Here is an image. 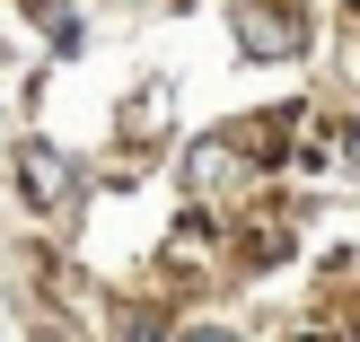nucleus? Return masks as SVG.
Returning <instances> with one entry per match:
<instances>
[{
  "instance_id": "obj_1",
  "label": "nucleus",
  "mask_w": 360,
  "mask_h": 342,
  "mask_svg": "<svg viewBox=\"0 0 360 342\" xmlns=\"http://www.w3.org/2000/svg\"><path fill=\"white\" fill-rule=\"evenodd\" d=\"M18 167H27V193H35V202H62V193H70V167H62L53 150H27Z\"/></svg>"
},
{
  "instance_id": "obj_2",
  "label": "nucleus",
  "mask_w": 360,
  "mask_h": 342,
  "mask_svg": "<svg viewBox=\"0 0 360 342\" xmlns=\"http://www.w3.org/2000/svg\"><path fill=\"white\" fill-rule=\"evenodd\" d=\"M185 342H229V334H185Z\"/></svg>"
},
{
  "instance_id": "obj_3",
  "label": "nucleus",
  "mask_w": 360,
  "mask_h": 342,
  "mask_svg": "<svg viewBox=\"0 0 360 342\" xmlns=\"http://www.w3.org/2000/svg\"><path fill=\"white\" fill-rule=\"evenodd\" d=\"M352 140H360V132H352Z\"/></svg>"
}]
</instances>
